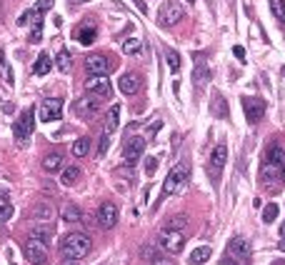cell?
Returning <instances> with one entry per match:
<instances>
[{
  "label": "cell",
  "instance_id": "6da1fadb",
  "mask_svg": "<svg viewBox=\"0 0 285 265\" xmlns=\"http://www.w3.org/2000/svg\"><path fill=\"white\" fill-rule=\"evenodd\" d=\"M260 178H263V185H265V188H273V190L278 188L280 183H285V150L278 143H273L265 150Z\"/></svg>",
  "mask_w": 285,
  "mask_h": 265
},
{
  "label": "cell",
  "instance_id": "7a4b0ae2",
  "mask_svg": "<svg viewBox=\"0 0 285 265\" xmlns=\"http://www.w3.org/2000/svg\"><path fill=\"white\" fill-rule=\"evenodd\" d=\"M90 238L85 235V233H68V235H63L60 238V255L65 258V260H80V258H85L88 253H90Z\"/></svg>",
  "mask_w": 285,
  "mask_h": 265
},
{
  "label": "cell",
  "instance_id": "3957f363",
  "mask_svg": "<svg viewBox=\"0 0 285 265\" xmlns=\"http://www.w3.org/2000/svg\"><path fill=\"white\" fill-rule=\"evenodd\" d=\"M188 178H190L188 163H185V160H180V163L168 173V178H165V183H163V190H160V198H158V205H160L163 200H168L170 195H175L178 190L188 183Z\"/></svg>",
  "mask_w": 285,
  "mask_h": 265
},
{
  "label": "cell",
  "instance_id": "277c9868",
  "mask_svg": "<svg viewBox=\"0 0 285 265\" xmlns=\"http://www.w3.org/2000/svg\"><path fill=\"white\" fill-rule=\"evenodd\" d=\"M158 18H160V25H163V28L175 25V23H180V20L185 18V8H183L180 3H175V0H165V3L160 5V10H158Z\"/></svg>",
  "mask_w": 285,
  "mask_h": 265
},
{
  "label": "cell",
  "instance_id": "5b68a950",
  "mask_svg": "<svg viewBox=\"0 0 285 265\" xmlns=\"http://www.w3.org/2000/svg\"><path fill=\"white\" fill-rule=\"evenodd\" d=\"M33 128H35V110L33 108H28V110H23L20 118L15 120V125H13V132H15V140H18L20 145L33 135Z\"/></svg>",
  "mask_w": 285,
  "mask_h": 265
},
{
  "label": "cell",
  "instance_id": "8992f818",
  "mask_svg": "<svg viewBox=\"0 0 285 265\" xmlns=\"http://www.w3.org/2000/svg\"><path fill=\"white\" fill-rule=\"evenodd\" d=\"M225 163H228V148H225V143H218L213 153H210V160H208V175L213 178V183H218V178H220V173L225 168Z\"/></svg>",
  "mask_w": 285,
  "mask_h": 265
},
{
  "label": "cell",
  "instance_id": "52a82bcc",
  "mask_svg": "<svg viewBox=\"0 0 285 265\" xmlns=\"http://www.w3.org/2000/svg\"><path fill=\"white\" fill-rule=\"evenodd\" d=\"M265 100L263 98H258V95H245L243 98V110H245V118L250 125H255V123H260L263 120V115H265Z\"/></svg>",
  "mask_w": 285,
  "mask_h": 265
},
{
  "label": "cell",
  "instance_id": "ba28073f",
  "mask_svg": "<svg viewBox=\"0 0 285 265\" xmlns=\"http://www.w3.org/2000/svg\"><path fill=\"white\" fill-rule=\"evenodd\" d=\"M78 118L83 120H93L95 115L100 113V98L98 95H85V98H78L75 105H73Z\"/></svg>",
  "mask_w": 285,
  "mask_h": 265
},
{
  "label": "cell",
  "instance_id": "9c48e42d",
  "mask_svg": "<svg viewBox=\"0 0 285 265\" xmlns=\"http://www.w3.org/2000/svg\"><path fill=\"white\" fill-rule=\"evenodd\" d=\"M143 150H145V138H140V135H128V140H125V150H123L125 165L133 168L135 163L143 158Z\"/></svg>",
  "mask_w": 285,
  "mask_h": 265
},
{
  "label": "cell",
  "instance_id": "30bf717a",
  "mask_svg": "<svg viewBox=\"0 0 285 265\" xmlns=\"http://www.w3.org/2000/svg\"><path fill=\"white\" fill-rule=\"evenodd\" d=\"M158 245L163 248L165 253H180L183 248H185V238H183V233H175V230H160V235H158Z\"/></svg>",
  "mask_w": 285,
  "mask_h": 265
},
{
  "label": "cell",
  "instance_id": "8fae6325",
  "mask_svg": "<svg viewBox=\"0 0 285 265\" xmlns=\"http://www.w3.org/2000/svg\"><path fill=\"white\" fill-rule=\"evenodd\" d=\"M25 258L30 260L33 265H48L50 263V255H48V245H43L40 240L30 238L25 243Z\"/></svg>",
  "mask_w": 285,
  "mask_h": 265
},
{
  "label": "cell",
  "instance_id": "7c38bea8",
  "mask_svg": "<svg viewBox=\"0 0 285 265\" xmlns=\"http://www.w3.org/2000/svg\"><path fill=\"white\" fill-rule=\"evenodd\" d=\"M60 113H63V98H45V100L40 103L38 115H40L43 123H53V120H58Z\"/></svg>",
  "mask_w": 285,
  "mask_h": 265
},
{
  "label": "cell",
  "instance_id": "4fadbf2b",
  "mask_svg": "<svg viewBox=\"0 0 285 265\" xmlns=\"http://www.w3.org/2000/svg\"><path fill=\"white\" fill-rule=\"evenodd\" d=\"M85 90L90 95H98V98H110L113 95V85H110V78L105 75H93L85 80Z\"/></svg>",
  "mask_w": 285,
  "mask_h": 265
},
{
  "label": "cell",
  "instance_id": "5bb4252c",
  "mask_svg": "<svg viewBox=\"0 0 285 265\" xmlns=\"http://www.w3.org/2000/svg\"><path fill=\"white\" fill-rule=\"evenodd\" d=\"M85 68H88L90 75H108V73L115 68V63L108 55L98 53V55H90L88 60H85Z\"/></svg>",
  "mask_w": 285,
  "mask_h": 265
},
{
  "label": "cell",
  "instance_id": "9a60e30c",
  "mask_svg": "<svg viewBox=\"0 0 285 265\" xmlns=\"http://www.w3.org/2000/svg\"><path fill=\"white\" fill-rule=\"evenodd\" d=\"M115 223H118V205L108 200L98 210V225L103 228V230H110V228H115Z\"/></svg>",
  "mask_w": 285,
  "mask_h": 265
},
{
  "label": "cell",
  "instance_id": "2e32d148",
  "mask_svg": "<svg viewBox=\"0 0 285 265\" xmlns=\"http://www.w3.org/2000/svg\"><path fill=\"white\" fill-rule=\"evenodd\" d=\"M250 253H253V248H250V240L248 238H233L228 245V255L230 258H235V260H250Z\"/></svg>",
  "mask_w": 285,
  "mask_h": 265
},
{
  "label": "cell",
  "instance_id": "e0dca14e",
  "mask_svg": "<svg viewBox=\"0 0 285 265\" xmlns=\"http://www.w3.org/2000/svg\"><path fill=\"white\" fill-rule=\"evenodd\" d=\"M210 78V68L203 63V55H198V68H195V73H193V83H195V88L198 90H203L205 88V83H208Z\"/></svg>",
  "mask_w": 285,
  "mask_h": 265
},
{
  "label": "cell",
  "instance_id": "ac0fdd59",
  "mask_svg": "<svg viewBox=\"0 0 285 265\" xmlns=\"http://www.w3.org/2000/svg\"><path fill=\"white\" fill-rule=\"evenodd\" d=\"M75 38L80 45H90V43H95V38H98V30H95V25H90V23H83L75 30Z\"/></svg>",
  "mask_w": 285,
  "mask_h": 265
},
{
  "label": "cell",
  "instance_id": "d6986e66",
  "mask_svg": "<svg viewBox=\"0 0 285 265\" xmlns=\"http://www.w3.org/2000/svg\"><path fill=\"white\" fill-rule=\"evenodd\" d=\"M140 90V78L135 75V73H125V75L120 78V93L123 95H133Z\"/></svg>",
  "mask_w": 285,
  "mask_h": 265
},
{
  "label": "cell",
  "instance_id": "ffe728a7",
  "mask_svg": "<svg viewBox=\"0 0 285 265\" xmlns=\"http://www.w3.org/2000/svg\"><path fill=\"white\" fill-rule=\"evenodd\" d=\"M53 215H55V210L50 203H35L33 205V218L40 223H53Z\"/></svg>",
  "mask_w": 285,
  "mask_h": 265
},
{
  "label": "cell",
  "instance_id": "44dd1931",
  "mask_svg": "<svg viewBox=\"0 0 285 265\" xmlns=\"http://www.w3.org/2000/svg\"><path fill=\"white\" fill-rule=\"evenodd\" d=\"M35 240H40L43 245H48L50 243V238H53V223H40V225L33 228V233H30Z\"/></svg>",
  "mask_w": 285,
  "mask_h": 265
},
{
  "label": "cell",
  "instance_id": "7402d4cb",
  "mask_svg": "<svg viewBox=\"0 0 285 265\" xmlns=\"http://www.w3.org/2000/svg\"><path fill=\"white\" fill-rule=\"evenodd\" d=\"M210 255H213V248H210V245H200V248H195V250L190 253L188 263L190 265H203V263H208Z\"/></svg>",
  "mask_w": 285,
  "mask_h": 265
},
{
  "label": "cell",
  "instance_id": "603a6c76",
  "mask_svg": "<svg viewBox=\"0 0 285 265\" xmlns=\"http://www.w3.org/2000/svg\"><path fill=\"white\" fill-rule=\"evenodd\" d=\"M60 165H63V155H60V153H48V155L43 158V171L45 173L60 171Z\"/></svg>",
  "mask_w": 285,
  "mask_h": 265
},
{
  "label": "cell",
  "instance_id": "cb8c5ba5",
  "mask_svg": "<svg viewBox=\"0 0 285 265\" xmlns=\"http://www.w3.org/2000/svg\"><path fill=\"white\" fill-rule=\"evenodd\" d=\"M50 68H53V60L48 53H40L38 60H35V65H33V73L35 75H48L50 73Z\"/></svg>",
  "mask_w": 285,
  "mask_h": 265
},
{
  "label": "cell",
  "instance_id": "d4e9b609",
  "mask_svg": "<svg viewBox=\"0 0 285 265\" xmlns=\"http://www.w3.org/2000/svg\"><path fill=\"white\" fill-rule=\"evenodd\" d=\"M60 218H63L65 223H78V220L83 218V213L78 210V205H73V203H65V205L60 208Z\"/></svg>",
  "mask_w": 285,
  "mask_h": 265
},
{
  "label": "cell",
  "instance_id": "484cf974",
  "mask_svg": "<svg viewBox=\"0 0 285 265\" xmlns=\"http://www.w3.org/2000/svg\"><path fill=\"white\" fill-rule=\"evenodd\" d=\"M210 113L215 115V118H228V105H225V98H223L220 93H215V98H213Z\"/></svg>",
  "mask_w": 285,
  "mask_h": 265
},
{
  "label": "cell",
  "instance_id": "4316f807",
  "mask_svg": "<svg viewBox=\"0 0 285 265\" xmlns=\"http://www.w3.org/2000/svg\"><path fill=\"white\" fill-rule=\"evenodd\" d=\"M123 53L130 58H138L140 53H143V40L140 38H128L125 43H123Z\"/></svg>",
  "mask_w": 285,
  "mask_h": 265
},
{
  "label": "cell",
  "instance_id": "83f0119b",
  "mask_svg": "<svg viewBox=\"0 0 285 265\" xmlns=\"http://www.w3.org/2000/svg\"><path fill=\"white\" fill-rule=\"evenodd\" d=\"M118 123H120V105H113L110 108V113L105 118V132L110 135V132L118 130Z\"/></svg>",
  "mask_w": 285,
  "mask_h": 265
},
{
  "label": "cell",
  "instance_id": "f1b7e54d",
  "mask_svg": "<svg viewBox=\"0 0 285 265\" xmlns=\"http://www.w3.org/2000/svg\"><path fill=\"white\" fill-rule=\"evenodd\" d=\"M78 178H80V168H78V165H70V168H65V171H63L60 183L70 188V185H75V183H78Z\"/></svg>",
  "mask_w": 285,
  "mask_h": 265
},
{
  "label": "cell",
  "instance_id": "f546056e",
  "mask_svg": "<svg viewBox=\"0 0 285 265\" xmlns=\"http://www.w3.org/2000/svg\"><path fill=\"white\" fill-rule=\"evenodd\" d=\"M90 153V138H78L73 143V155L75 158H85Z\"/></svg>",
  "mask_w": 285,
  "mask_h": 265
},
{
  "label": "cell",
  "instance_id": "4dcf8cb0",
  "mask_svg": "<svg viewBox=\"0 0 285 265\" xmlns=\"http://www.w3.org/2000/svg\"><path fill=\"white\" fill-rule=\"evenodd\" d=\"M55 63H58V68H60V73H70V68H73V55H70L68 50H60Z\"/></svg>",
  "mask_w": 285,
  "mask_h": 265
},
{
  "label": "cell",
  "instance_id": "1f68e13d",
  "mask_svg": "<svg viewBox=\"0 0 285 265\" xmlns=\"http://www.w3.org/2000/svg\"><path fill=\"white\" fill-rule=\"evenodd\" d=\"M278 213H280V205L278 203H268L265 208H263V223H275L278 220Z\"/></svg>",
  "mask_w": 285,
  "mask_h": 265
},
{
  "label": "cell",
  "instance_id": "d6a6232c",
  "mask_svg": "<svg viewBox=\"0 0 285 265\" xmlns=\"http://www.w3.org/2000/svg\"><path fill=\"white\" fill-rule=\"evenodd\" d=\"M270 10L278 18V23L285 25V0H270Z\"/></svg>",
  "mask_w": 285,
  "mask_h": 265
},
{
  "label": "cell",
  "instance_id": "836d02e7",
  "mask_svg": "<svg viewBox=\"0 0 285 265\" xmlns=\"http://www.w3.org/2000/svg\"><path fill=\"white\" fill-rule=\"evenodd\" d=\"M165 63H168V68H170V73H178L180 70V55H178V50H165Z\"/></svg>",
  "mask_w": 285,
  "mask_h": 265
},
{
  "label": "cell",
  "instance_id": "e575fe53",
  "mask_svg": "<svg viewBox=\"0 0 285 265\" xmlns=\"http://www.w3.org/2000/svg\"><path fill=\"white\" fill-rule=\"evenodd\" d=\"M185 225H188V218H185V215H175L173 220H168L165 230H175V233H180V230H183Z\"/></svg>",
  "mask_w": 285,
  "mask_h": 265
},
{
  "label": "cell",
  "instance_id": "d590c367",
  "mask_svg": "<svg viewBox=\"0 0 285 265\" xmlns=\"http://www.w3.org/2000/svg\"><path fill=\"white\" fill-rule=\"evenodd\" d=\"M40 40H43V18H35L30 30V43H40Z\"/></svg>",
  "mask_w": 285,
  "mask_h": 265
},
{
  "label": "cell",
  "instance_id": "8d00e7d4",
  "mask_svg": "<svg viewBox=\"0 0 285 265\" xmlns=\"http://www.w3.org/2000/svg\"><path fill=\"white\" fill-rule=\"evenodd\" d=\"M53 3H55V0H38V3H35V8H33V13H35V15H40V13L50 10V8H53Z\"/></svg>",
  "mask_w": 285,
  "mask_h": 265
},
{
  "label": "cell",
  "instance_id": "74e56055",
  "mask_svg": "<svg viewBox=\"0 0 285 265\" xmlns=\"http://www.w3.org/2000/svg\"><path fill=\"white\" fill-rule=\"evenodd\" d=\"M108 148H110V135H108V132H103V135H100V148H98V155L103 158V155L108 153Z\"/></svg>",
  "mask_w": 285,
  "mask_h": 265
},
{
  "label": "cell",
  "instance_id": "f35d334b",
  "mask_svg": "<svg viewBox=\"0 0 285 265\" xmlns=\"http://www.w3.org/2000/svg\"><path fill=\"white\" fill-rule=\"evenodd\" d=\"M13 218V205L10 203H0V220H10Z\"/></svg>",
  "mask_w": 285,
  "mask_h": 265
},
{
  "label": "cell",
  "instance_id": "ab89813d",
  "mask_svg": "<svg viewBox=\"0 0 285 265\" xmlns=\"http://www.w3.org/2000/svg\"><path fill=\"white\" fill-rule=\"evenodd\" d=\"M155 171H158V158H148V163H145V173L153 175Z\"/></svg>",
  "mask_w": 285,
  "mask_h": 265
},
{
  "label": "cell",
  "instance_id": "60d3db41",
  "mask_svg": "<svg viewBox=\"0 0 285 265\" xmlns=\"http://www.w3.org/2000/svg\"><path fill=\"white\" fill-rule=\"evenodd\" d=\"M233 53H235V58H238L240 63H245V48H243V45H235Z\"/></svg>",
  "mask_w": 285,
  "mask_h": 265
},
{
  "label": "cell",
  "instance_id": "b9f144b4",
  "mask_svg": "<svg viewBox=\"0 0 285 265\" xmlns=\"http://www.w3.org/2000/svg\"><path fill=\"white\" fill-rule=\"evenodd\" d=\"M133 5L143 13V15H148V5H145V0H133Z\"/></svg>",
  "mask_w": 285,
  "mask_h": 265
},
{
  "label": "cell",
  "instance_id": "7bdbcfd3",
  "mask_svg": "<svg viewBox=\"0 0 285 265\" xmlns=\"http://www.w3.org/2000/svg\"><path fill=\"white\" fill-rule=\"evenodd\" d=\"M220 265H240V263H238V260H235V258H230L228 253H225V255H223V258H220Z\"/></svg>",
  "mask_w": 285,
  "mask_h": 265
},
{
  "label": "cell",
  "instance_id": "ee69618b",
  "mask_svg": "<svg viewBox=\"0 0 285 265\" xmlns=\"http://www.w3.org/2000/svg\"><path fill=\"white\" fill-rule=\"evenodd\" d=\"M5 83L13 85V70H10V68H5Z\"/></svg>",
  "mask_w": 285,
  "mask_h": 265
},
{
  "label": "cell",
  "instance_id": "f6af8a7d",
  "mask_svg": "<svg viewBox=\"0 0 285 265\" xmlns=\"http://www.w3.org/2000/svg\"><path fill=\"white\" fill-rule=\"evenodd\" d=\"M150 265H173V263H170V260H165V258H155Z\"/></svg>",
  "mask_w": 285,
  "mask_h": 265
},
{
  "label": "cell",
  "instance_id": "bcb514c9",
  "mask_svg": "<svg viewBox=\"0 0 285 265\" xmlns=\"http://www.w3.org/2000/svg\"><path fill=\"white\" fill-rule=\"evenodd\" d=\"M0 203H8V190L0 188Z\"/></svg>",
  "mask_w": 285,
  "mask_h": 265
},
{
  "label": "cell",
  "instance_id": "7dc6e473",
  "mask_svg": "<svg viewBox=\"0 0 285 265\" xmlns=\"http://www.w3.org/2000/svg\"><path fill=\"white\" fill-rule=\"evenodd\" d=\"M278 248H280V250L285 253V238H280V243H278Z\"/></svg>",
  "mask_w": 285,
  "mask_h": 265
},
{
  "label": "cell",
  "instance_id": "c3c4849f",
  "mask_svg": "<svg viewBox=\"0 0 285 265\" xmlns=\"http://www.w3.org/2000/svg\"><path fill=\"white\" fill-rule=\"evenodd\" d=\"M63 265H75V260H63Z\"/></svg>",
  "mask_w": 285,
  "mask_h": 265
},
{
  "label": "cell",
  "instance_id": "681fc988",
  "mask_svg": "<svg viewBox=\"0 0 285 265\" xmlns=\"http://www.w3.org/2000/svg\"><path fill=\"white\" fill-rule=\"evenodd\" d=\"M280 235H283V238H285V223H283V228H280Z\"/></svg>",
  "mask_w": 285,
  "mask_h": 265
},
{
  "label": "cell",
  "instance_id": "f907efd6",
  "mask_svg": "<svg viewBox=\"0 0 285 265\" xmlns=\"http://www.w3.org/2000/svg\"><path fill=\"white\" fill-rule=\"evenodd\" d=\"M73 3H85V0H73Z\"/></svg>",
  "mask_w": 285,
  "mask_h": 265
},
{
  "label": "cell",
  "instance_id": "816d5d0a",
  "mask_svg": "<svg viewBox=\"0 0 285 265\" xmlns=\"http://www.w3.org/2000/svg\"><path fill=\"white\" fill-rule=\"evenodd\" d=\"M280 73H283V75H285V68H283V70H280Z\"/></svg>",
  "mask_w": 285,
  "mask_h": 265
},
{
  "label": "cell",
  "instance_id": "f5cc1de1",
  "mask_svg": "<svg viewBox=\"0 0 285 265\" xmlns=\"http://www.w3.org/2000/svg\"><path fill=\"white\" fill-rule=\"evenodd\" d=\"M188 3H193V0H188Z\"/></svg>",
  "mask_w": 285,
  "mask_h": 265
},
{
  "label": "cell",
  "instance_id": "db71d44e",
  "mask_svg": "<svg viewBox=\"0 0 285 265\" xmlns=\"http://www.w3.org/2000/svg\"><path fill=\"white\" fill-rule=\"evenodd\" d=\"M283 265H285V263H283Z\"/></svg>",
  "mask_w": 285,
  "mask_h": 265
}]
</instances>
